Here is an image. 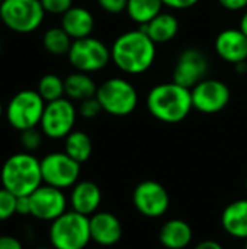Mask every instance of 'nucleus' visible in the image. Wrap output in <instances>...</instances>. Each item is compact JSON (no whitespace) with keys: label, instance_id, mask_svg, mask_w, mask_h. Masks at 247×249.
I'll return each instance as SVG.
<instances>
[{"label":"nucleus","instance_id":"1","mask_svg":"<svg viewBox=\"0 0 247 249\" xmlns=\"http://www.w3.org/2000/svg\"><path fill=\"white\" fill-rule=\"evenodd\" d=\"M156 45L143 29H132L121 34L111 47L112 63L127 74L146 73L156 60Z\"/></svg>","mask_w":247,"mask_h":249},{"label":"nucleus","instance_id":"2","mask_svg":"<svg viewBox=\"0 0 247 249\" xmlns=\"http://www.w3.org/2000/svg\"><path fill=\"white\" fill-rule=\"evenodd\" d=\"M146 105L156 120L166 124H178L183 121L194 109L191 89L175 82L160 83L151 88Z\"/></svg>","mask_w":247,"mask_h":249},{"label":"nucleus","instance_id":"3","mask_svg":"<svg viewBox=\"0 0 247 249\" xmlns=\"http://www.w3.org/2000/svg\"><path fill=\"white\" fill-rule=\"evenodd\" d=\"M1 187L16 197H26L42 184L41 160L32 153H15L6 159L0 171Z\"/></svg>","mask_w":247,"mask_h":249},{"label":"nucleus","instance_id":"4","mask_svg":"<svg viewBox=\"0 0 247 249\" xmlns=\"http://www.w3.org/2000/svg\"><path fill=\"white\" fill-rule=\"evenodd\" d=\"M48 236L54 249H84L92 241L89 217L74 210L66 212L51 222Z\"/></svg>","mask_w":247,"mask_h":249},{"label":"nucleus","instance_id":"5","mask_svg":"<svg viewBox=\"0 0 247 249\" xmlns=\"http://www.w3.org/2000/svg\"><path fill=\"white\" fill-rule=\"evenodd\" d=\"M41 0H1L0 20L16 34H31L36 31L45 18Z\"/></svg>","mask_w":247,"mask_h":249},{"label":"nucleus","instance_id":"6","mask_svg":"<svg viewBox=\"0 0 247 249\" xmlns=\"http://www.w3.org/2000/svg\"><path fill=\"white\" fill-rule=\"evenodd\" d=\"M96 98L102 109L114 117H127L137 108L138 93L131 82L122 77H111L98 86Z\"/></svg>","mask_w":247,"mask_h":249},{"label":"nucleus","instance_id":"7","mask_svg":"<svg viewBox=\"0 0 247 249\" xmlns=\"http://www.w3.org/2000/svg\"><path fill=\"white\" fill-rule=\"evenodd\" d=\"M47 102L36 90L25 89L17 92L7 104V123L17 131L36 128L41 124Z\"/></svg>","mask_w":247,"mask_h":249},{"label":"nucleus","instance_id":"8","mask_svg":"<svg viewBox=\"0 0 247 249\" xmlns=\"http://www.w3.org/2000/svg\"><path fill=\"white\" fill-rule=\"evenodd\" d=\"M67 57L76 71L87 74L103 70L109 61H112L111 48H108L105 42L95 36L73 41Z\"/></svg>","mask_w":247,"mask_h":249},{"label":"nucleus","instance_id":"9","mask_svg":"<svg viewBox=\"0 0 247 249\" xmlns=\"http://www.w3.org/2000/svg\"><path fill=\"white\" fill-rule=\"evenodd\" d=\"M41 172L45 185L58 190L73 188L80 178V163L66 152H52L41 159Z\"/></svg>","mask_w":247,"mask_h":249},{"label":"nucleus","instance_id":"10","mask_svg":"<svg viewBox=\"0 0 247 249\" xmlns=\"http://www.w3.org/2000/svg\"><path fill=\"white\" fill-rule=\"evenodd\" d=\"M77 114L73 101L67 98L48 102L39 124L42 134L54 140L66 139L74 128Z\"/></svg>","mask_w":247,"mask_h":249},{"label":"nucleus","instance_id":"11","mask_svg":"<svg viewBox=\"0 0 247 249\" xmlns=\"http://www.w3.org/2000/svg\"><path fill=\"white\" fill-rule=\"evenodd\" d=\"M208 69L210 63L204 51L198 48H186L176 60L172 73V82L186 89H192L199 82L207 79Z\"/></svg>","mask_w":247,"mask_h":249},{"label":"nucleus","instance_id":"12","mask_svg":"<svg viewBox=\"0 0 247 249\" xmlns=\"http://www.w3.org/2000/svg\"><path fill=\"white\" fill-rule=\"evenodd\" d=\"M132 203L137 212L143 216L157 219L167 212L170 206V197L167 190L160 182L147 179L135 187L132 193Z\"/></svg>","mask_w":247,"mask_h":249},{"label":"nucleus","instance_id":"13","mask_svg":"<svg viewBox=\"0 0 247 249\" xmlns=\"http://www.w3.org/2000/svg\"><path fill=\"white\" fill-rule=\"evenodd\" d=\"M194 109L202 114H217L230 102L229 86L218 79H204L191 89Z\"/></svg>","mask_w":247,"mask_h":249},{"label":"nucleus","instance_id":"14","mask_svg":"<svg viewBox=\"0 0 247 249\" xmlns=\"http://www.w3.org/2000/svg\"><path fill=\"white\" fill-rule=\"evenodd\" d=\"M31 216L42 222H54L67 212V197L63 190L42 184L29 196Z\"/></svg>","mask_w":247,"mask_h":249},{"label":"nucleus","instance_id":"15","mask_svg":"<svg viewBox=\"0 0 247 249\" xmlns=\"http://www.w3.org/2000/svg\"><path fill=\"white\" fill-rule=\"evenodd\" d=\"M214 48L221 60L233 66L247 61V36L239 28L221 31L215 38Z\"/></svg>","mask_w":247,"mask_h":249},{"label":"nucleus","instance_id":"16","mask_svg":"<svg viewBox=\"0 0 247 249\" xmlns=\"http://www.w3.org/2000/svg\"><path fill=\"white\" fill-rule=\"evenodd\" d=\"M90 238L100 247H112L122 238V225L119 219L109 212H96L89 217Z\"/></svg>","mask_w":247,"mask_h":249},{"label":"nucleus","instance_id":"17","mask_svg":"<svg viewBox=\"0 0 247 249\" xmlns=\"http://www.w3.org/2000/svg\"><path fill=\"white\" fill-rule=\"evenodd\" d=\"M102 201L100 188L92 181H79L70 193V204L71 210L83 214V216H93Z\"/></svg>","mask_w":247,"mask_h":249},{"label":"nucleus","instance_id":"18","mask_svg":"<svg viewBox=\"0 0 247 249\" xmlns=\"http://www.w3.org/2000/svg\"><path fill=\"white\" fill-rule=\"evenodd\" d=\"M60 26L68 34V36L73 41H76L92 36V32L95 29V18L92 12L87 10L86 7L73 6L61 16Z\"/></svg>","mask_w":247,"mask_h":249},{"label":"nucleus","instance_id":"19","mask_svg":"<svg viewBox=\"0 0 247 249\" xmlns=\"http://www.w3.org/2000/svg\"><path fill=\"white\" fill-rule=\"evenodd\" d=\"M192 228L181 219L167 220L159 232L160 244L167 249H185L192 242Z\"/></svg>","mask_w":247,"mask_h":249},{"label":"nucleus","instance_id":"20","mask_svg":"<svg viewBox=\"0 0 247 249\" xmlns=\"http://www.w3.org/2000/svg\"><path fill=\"white\" fill-rule=\"evenodd\" d=\"M223 229L233 238L247 239V200L230 203L221 214Z\"/></svg>","mask_w":247,"mask_h":249},{"label":"nucleus","instance_id":"21","mask_svg":"<svg viewBox=\"0 0 247 249\" xmlns=\"http://www.w3.org/2000/svg\"><path fill=\"white\" fill-rule=\"evenodd\" d=\"M154 44H165L172 41L179 32V20L170 12H162L148 23L140 26Z\"/></svg>","mask_w":247,"mask_h":249},{"label":"nucleus","instance_id":"22","mask_svg":"<svg viewBox=\"0 0 247 249\" xmlns=\"http://www.w3.org/2000/svg\"><path fill=\"white\" fill-rule=\"evenodd\" d=\"M64 90L67 99L82 102L84 99L96 96L98 85L95 83L90 74L74 71L64 79Z\"/></svg>","mask_w":247,"mask_h":249},{"label":"nucleus","instance_id":"23","mask_svg":"<svg viewBox=\"0 0 247 249\" xmlns=\"http://www.w3.org/2000/svg\"><path fill=\"white\" fill-rule=\"evenodd\" d=\"M64 152L80 165L90 159L93 152L92 139L80 130H73L64 139Z\"/></svg>","mask_w":247,"mask_h":249},{"label":"nucleus","instance_id":"24","mask_svg":"<svg viewBox=\"0 0 247 249\" xmlns=\"http://www.w3.org/2000/svg\"><path fill=\"white\" fill-rule=\"evenodd\" d=\"M127 15L132 22L143 26L163 12L162 0H128Z\"/></svg>","mask_w":247,"mask_h":249},{"label":"nucleus","instance_id":"25","mask_svg":"<svg viewBox=\"0 0 247 249\" xmlns=\"http://www.w3.org/2000/svg\"><path fill=\"white\" fill-rule=\"evenodd\" d=\"M71 44L73 39L61 26L48 28L42 35V45L51 55H67Z\"/></svg>","mask_w":247,"mask_h":249},{"label":"nucleus","instance_id":"26","mask_svg":"<svg viewBox=\"0 0 247 249\" xmlns=\"http://www.w3.org/2000/svg\"><path fill=\"white\" fill-rule=\"evenodd\" d=\"M36 92L39 93V96L48 104L57 99L64 98L66 90H64V79H61L60 76L54 74V73H48L45 76H42L38 82V88Z\"/></svg>","mask_w":247,"mask_h":249},{"label":"nucleus","instance_id":"27","mask_svg":"<svg viewBox=\"0 0 247 249\" xmlns=\"http://www.w3.org/2000/svg\"><path fill=\"white\" fill-rule=\"evenodd\" d=\"M16 203L17 197L7 191L6 188H0V222L9 220L16 214Z\"/></svg>","mask_w":247,"mask_h":249},{"label":"nucleus","instance_id":"28","mask_svg":"<svg viewBox=\"0 0 247 249\" xmlns=\"http://www.w3.org/2000/svg\"><path fill=\"white\" fill-rule=\"evenodd\" d=\"M42 131L38 128H31V130H25L20 133V143L23 146V149L31 153L36 149H39L41 143H42Z\"/></svg>","mask_w":247,"mask_h":249},{"label":"nucleus","instance_id":"29","mask_svg":"<svg viewBox=\"0 0 247 249\" xmlns=\"http://www.w3.org/2000/svg\"><path fill=\"white\" fill-rule=\"evenodd\" d=\"M102 111H103V109H102V105H100V102L98 101L96 96L82 101L80 105H79V109H77V112H79L83 118H86V120L96 118Z\"/></svg>","mask_w":247,"mask_h":249},{"label":"nucleus","instance_id":"30","mask_svg":"<svg viewBox=\"0 0 247 249\" xmlns=\"http://www.w3.org/2000/svg\"><path fill=\"white\" fill-rule=\"evenodd\" d=\"M45 13L63 16L67 10L73 7V0H41Z\"/></svg>","mask_w":247,"mask_h":249},{"label":"nucleus","instance_id":"31","mask_svg":"<svg viewBox=\"0 0 247 249\" xmlns=\"http://www.w3.org/2000/svg\"><path fill=\"white\" fill-rule=\"evenodd\" d=\"M99 7L111 15H119L127 10L128 0H96Z\"/></svg>","mask_w":247,"mask_h":249},{"label":"nucleus","instance_id":"32","mask_svg":"<svg viewBox=\"0 0 247 249\" xmlns=\"http://www.w3.org/2000/svg\"><path fill=\"white\" fill-rule=\"evenodd\" d=\"M163 6L173 9V10H185L189 7H194L199 0H162Z\"/></svg>","mask_w":247,"mask_h":249},{"label":"nucleus","instance_id":"33","mask_svg":"<svg viewBox=\"0 0 247 249\" xmlns=\"http://www.w3.org/2000/svg\"><path fill=\"white\" fill-rule=\"evenodd\" d=\"M0 249H23L22 242L10 235H1L0 236Z\"/></svg>","mask_w":247,"mask_h":249},{"label":"nucleus","instance_id":"34","mask_svg":"<svg viewBox=\"0 0 247 249\" xmlns=\"http://www.w3.org/2000/svg\"><path fill=\"white\" fill-rule=\"evenodd\" d=\"M218 3L230 12H239L247 9V0H218Z\"/></svg>","mask_w":247,"mask_h":249},{"label":"nucleus","instance_id":"35","mask_svg":"<svg viewBox=\"0 0 247 249\" xmlns=\"http://www.w3.org/2000/svg\"><path fill=\"white\" fill-rule=\"evenodd\" d=\"M16 214H20V216H31V200H29V196H26V197H17Z\"/></svg>","mask_w":247,"mask_h":249},{"label":"nucleus","instance_id":"36","mask_svg":"<svg viewBox=\"0 0 247 249\" xmlns=\"http://www.w3.org/2000/svg\"><path fill=\"white\" fill-rule=\"evenodd\" d=\"M194 249H224L223 248V245H220L218 242H215V241H202V242H199L197 247Z\"/></svg>","mask_w":247,"mask_h":249},{"label":"nucleus","instance_id":"37","mask_svg":"<svg viewBox=\"0 0 247 249\" xmlns=\"http://www.w3.org/2000/svg\"><path fill=\"white\" fill-rule=\"evenodd\" d=\"M239 29L247 36V9L245 10V13L242 15V18H240V26H239Z\"/></svg>","mask_w":247,"mask_h":249},{"label":"nucleus","instance_id":"38","mask_svg":"<svg viewBox=\"0 0 247 249\" xmlns=\"http://www.w3.org/2000/svg\"><path fill=\"white\" fill-rule=\"evenodd\" d=\"M234 70L239 73V74H245L247 73V61H242V63H237V64H234Z\"/></svg>","mask_w":247,"mask_h":249},{"label":"nucleus","instance_id":"39","mask_svg":"<svg viewBox=\"0 0 247 249\" xmlns=\"http://www.w3.org/2000/svg\"><path fill=\"white\" fill-rule=\"evenodd\" d=\"M3 111H4V109H3V105H1V102H0V118H1V115H3Z\"/></svg>","mask_w":247,"mask_h":249},{"label":"nucleus","instance_id":"40","mask_svg":"<svg viewBox=\"0 0 247 249\" xmlns=\"http://www.w3.org/2000/svg\"><path fill=\"white\" fill-rule=\"evenodd\" d=\"M245 249H247V239L245 241Z\"/></svg>","mask_w":247,"mask_h":249},{"label":"nucleus","instance_id":"41","mask_svg":"<svg viewBox=\"0 0 247 249\" xmlns=\"http://www.w3.org/2000/svg\"><path fill=\"white\" fill-rule=\"evenodd\" d=\"M0 54H1V41H0Z\"/></svg>","mask_w":247,"mask_h":249},{"label":"nucleus","instance_id":"42","mask_svg":"<svg viewBox=\"0 0 247 249\" xmlns=\"http://www.w3.org/2000/svg\"><path fill=\"white\" fill-rule=\"evenodd\" d=\"M246 188H247V178H246Z\"/></svg>","mask_w":247,"mask_h":249}]
</instances>
